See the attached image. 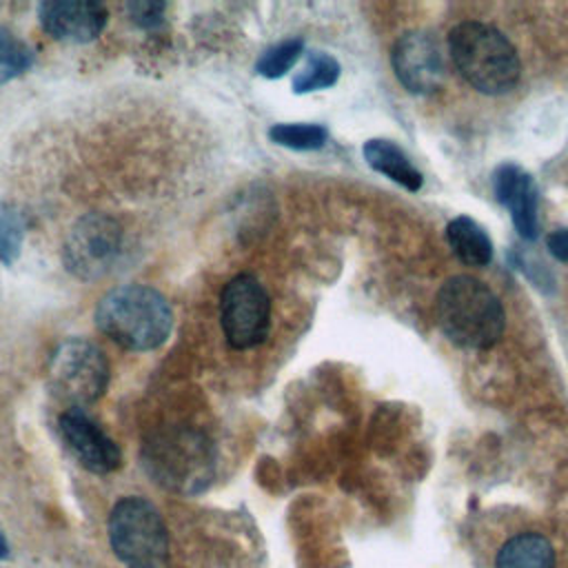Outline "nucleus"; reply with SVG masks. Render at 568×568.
I'll return each mask as SVG.
<instances>
[{"label":"nucleus","instance_id":"nucleus-19","mask_svg":"<svg viewBox=\"0 0 568 568\" xmlns=\"http://www.w3.org/2000/svg\"><path fill=\"white\" fill-rule=\"evenodd\" d=\"M304 42L300 38H288L277 42L275 47H268L260 60L255 62V71L264 78H282L302 55Z\"/></svg>","mask_w":568,"mask_h":568},{"label":"nucleus","instance_id":"nucleus-6","mask_svg":"<svg viewBox=\"0 0 568 568\" xmlns=\"http://www.w3.org/2000/svg\"><path fill=\"white\" fill-rule=\"evenodd\" d=\"M109 362L104 353L82 337L58 344L49 359V386L55 397L82 408L104 395L109 386Z\"/></svg>","mask_w":568,"mask_h":568},{"label":"nucleus","instance_id":"nucleus-21","mask_svg":"<svg viewBox=\"0 0 568 568\" xmlns=\"http://www.w3.org/2000/svg\"><path fill=\"white\" fill-rule=\"evenodd\" d=\"M126 11L135 24L144 27V29H155L164 22L166 4L153 2V0H138V2H129Z\"/></svg>","mask_w":568,"mask_h":568},{"label":"nucleus","instance_id":"nucleus-5","mask_svg":"<svg viewBox=\"0 0 568 568\" xmlns=\"http://www.w3.org/2000/svg\"><path fill=\"white\" fill-rule=\"evenodd\" d=\"M113 555L126 568H166L169 532L160 510L144 497L120 499L106 521Z\"/></svg>","mask_w":568,"mask_h":568},{"label":"nucleus","instance_id":"nucleus-3","mask_svg":"<svg viewBox=\"0 0 568 568\" xmlns=\"http://www.w3.org/2000/svg\"><path fill=\"white\" fill-rule=\"evenodd\" d=\"M448 51L459 75L479 93H508L521 73L510 40L490 24L466 20L450 29Z\"/></svg>","mask_w":568,"mask_h":568},{"label":"nucleus","instance_id":"nucleus-17","mask_svg":"<svg viewBox=\"0 0 568 568\" xmlns=\"http://www.w3.org/2000/svg\"><path fill=\"white\" fill-rule=\"evenodd\" d=\"M268 138L286 149H295V151H315L322 149L328 133L324 126L320 124H306V122H282V124H273L268 129Z\"/></svg>","mask_w":568,"mask_h":568},{"label":"nucleus","instance_id":"nucleus-13","mask_svg":"<svg viewBox=\"0 0 568 568\" xmlns=\"http://www.w3.org/2000/svg\"><path fill=\"white\" fill-rule=\"evenodd\" d=\"M362 153L373 171L390 178L393 182L402 184L408 191H419L422 173L410 164L406 153L395 142L375 138L364 144Z\"/></svg>","mask_w":568,"mask_h":568},{"label":"nucleus","instance_id":"nucleus-18","mask_svg":"<svg viewBox=\"0 0 568 568\" xmlns=\"http://www.w3.org/2000/svg\"><path fill=\"white\" fill-rule=\"evenodd\" d=\"M33 62V51L11 31L0 29V84L24 73Z\"/></svg>","mask_w":568,"mask_h":568},{"label":"nucleus","instance_id":"nucleus-1","mask_svg":"<svg viewBox=\"0 0 568 568\" xmlns=\"http://www.w3.org/2000/svg\"><path fill=\"white\" fill-rule=\"evenodd\" d=\"M95 326L126 351L162 346L173 326L166 297L144 284L111 288L95 306Z\"/></svg>","mask_w":568,"mask_h":568},{"label":"nucleus","instance_id":"nucleus-8","mask_svg":"<svg viewBox=\"0 0 568 568\" xmlns=\"http://www.w3.org/2000/svg\"><path fill=\"white\" fill-rule=\"evenodd\" d=\"M220 324L226 342L246 351L262 344L271 328V297L257 277L242 273L220 295Z\"/></svg>","mask_w":568,"mask_h":568},{"label":"nucleus","instance_id":"nucleus-11","mask_svg":"<svg viewBox=\"0 0 568 568\" xmlns=\"http://www.w3.org/2000/svg\"><path fill=\"white\" fill-rule=\"evenodd\" d=\"M40 27L60 42L84 44L106 24V9L93 0H47L38 7Z\"/></svg>","mask_w":568,"mask_h":568},{"label":"nucleus","instance_id":"nucleus-7","mask_svg":"<svg viewBox=\"0 0 568 568\" xmlns=\"http://www.w3.org/2000/svg\"><path fill=\"white\" fill-rule=\"evenodd\" d=\"M124 244V231L106 213H87L69 231L62 260L80 280H100L118 262Z\"/></svg>","mask_w":568,"mask_h":568},{"label":"nucleus","instance_id":"nucleus-22","mask_svg":"<svg viewBox=\"0 0 568 568\" xmlns=\"http://www.w3.org/2000/svg\"><path fill=\"white\" fill-rule=\"evenodd\" d=\"M550 255L559 262H568V229H557L546 237Z\"/></svg>","mask_w":568,"mask_h":568},{"label":"nucleus","instance_id":"nucleus-12","mask_svg":"<svg viewBox=\"0 0 568 568\" xmlns=\"http://www.w3.org/2000/svg\"><path fill=\"white\" fill-rule=\"evenodd\" d=\"M493 193L499 204L510 211V220L524 240H535L537 220V186L530 173L515 164H501L493 175Z\"/></svg>","mask_w":568,"mask_h":568},{"label":"nucleus","instance_id":"nucleus-15","mask_svg":"<svg viewBox=\"0 0 568 568\" xmlns=\"http://www.w3.org/2000/svg\"><path fill=\"white\" fill-rule=\"evenodd\" d=\"M446 240L457 255L468 266H486L493 257V242L486 231L466 215H459L448 222Z\"/></svg>","mask_w":568,"mask_h":568},{"label":"nucleus","instance_id":"nucleus-10","mask_svg":"<svg viewBox=\"0 0 568 568\" xmlns=\"http://www.w3.org/2000/svg\"><path fill=\"white\" fill-rule=\"evenodd\" d=\"M60 435L75 459L91 473H111L122 462L118 444L82 408H67L60 415Z\"/></svg>","mask_w":568,"mask_h":568},{"label":"nucleus","instance_id":"nucleus-9","mask_svg":"<svg viewBox=\"0 0 568 568\" xmlns=\"http://www.w3.org/2000/svg\"><path fill=\"white\" fill-rule=\"evenodd\" d=\"M397 80L410 93H433L444 82V58L437 40L426 31H408L390 51Z\"/></svg>","mask_w":568,"mask_h":568},{"label":"nucleus","instance_id":"nucleus-14","mask_svg":"<svg viewBox=\"0 0 568 568\" xmlns=\"http://www.w3.org/2000/svg\"><path fill=\"white\" fill-rule=\"evenodd\" d=\"M495 568H555V550L544 535L521 532L499 548Z\"/></svg>","mask_w":568,"mask_h":568},{"label":"nucleus","instance_id":"nucleus-23","mask_svg":"<svg viewBox=\"0 0 568 568\" xmlns=\"http://www.w3.org/2000/svg\"><path fill=\"white\" fill-rule=\"evenodd\" d=\"M9 557V544L4 539V535L0 532V559H7Z\"/></svg>","mask_w":568,"mask_h":568},{"label":"nucleus","instance_id":"nucleus-2","mask_svg":"<svg viewBox=\"0 0 568 568\" xmlns=\"http://www.w3.org/2000/svg\"><path fill=\"white\" fill-rule=\"evenodd\" d=\"M437 320L453 344L470 351L495 346L506 326L499 297L470 275H453L439 286Z\"/></svg>","mask_w":568,"mask_h":568},{"label":"nucleus","instance_id":"nucleus-20","mask_svg":"<svg viewBox=\"0 0 568 568\" xmlns=\"http://www.w3.org/2000/svg\"><path fill=\"white\" fill-rule=\"evenodd\" d=\"M24 240V222L13 209H0V262L13 264Z\"/></svg>","mask_w":568,"mask_h":568},{"label":"nucleus","instance_id":"nucleus-16","mask_svg":"<svg viewBox=\"0 0 568 568\" xmlns=\"http://www.w3.org/2000/svg\"><path fill=\"white\" fill-rule=\"evenodd\" d=\"M339 78V62L324 51H311L302 71L293 78L295 93H311L320 89H328Z\"/></svg>","mask_w":568,"mask_h":568},{"label":"nucleus","instance_id":"nucleus-4","mask_svg":"<svg viewBox=\"0 0 568 568\" xmlns=\"http://www.w3.org/2000/svg\"><path fill=\"white\" fill-rule=\"evenodd\" d=\"M144 466L164 488L195 495L213 477V448L200 430L169 426L144 444Z\"/></svg>","mask_w":568,"mask_h":568}]
</instances>
